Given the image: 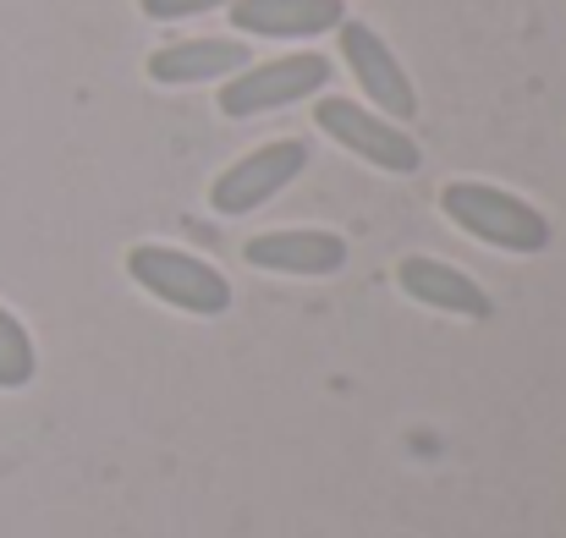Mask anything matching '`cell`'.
<instances>
[{
	"label": "cell",
	"mask_w": 566,
	"mask_h": 538,
	"mask_svg": "<svg viewBox=\"0 0 566 538\" xmlns=\"http://www.w3.org/2000/svg\"><path fill=\"white\" fill-rule=\"evenodd\" d=\"M308 171V144L303 138H275L253 155H242L237 166H226L209 187V209L214 214H253L264 209L275 192H286L292 181Z\"/></svg>",
	"instance_id": "obj_5"
},
{
	"label": "cell",
	"mask_w": 566,
	"mask_h": 538,
	"mask_svg": "<svg viewBox=\"0 0 566 538\" xmlns=\"http://www.w3.org/2000/svg\"><path fill=\"white\" fill-rule=\"evenodd\" d=\"M396 286H401L412 303H423V308H434V314H451V319H490V314H495L490 292H484L473 275H462L457 264L429 259V253L401 259V264H396Z\"/></svg>",
	"instance_id": "obj_7"
},
{
	"label": "cell",
	"mask_w": 566,
	"mask_h": 538,
	"mask_svg": "<svg viewBox=\"0 0 566 538\" xmlns=\"http://www.w3.org/2000/svg\"><path fill=\"white\" fill-rule=\"evenodd\" d=\"M33 373H39V352H33L28 325L11 308H0V390H22L33 384Z\"/></svg>",
	"instance_id": "obj_11"
},
{
	"label": "cell",
	"mask_w": 566,
	"mask_h": 538,
	"mask_svg": "<svg viewBox=\"0 0 566 538\" xmlns=\"http://www.w3.org/2000/svg\"><path fill=\"white\" fill-rule=\"evenodd\" d=\"M242 259L253 270H270V275H336L347 264V242L336 231H264V236H248Z\"/></svg>",
	"instance_id": "obj_8"
},
{
	"label": "cell",
	"mask_w": 566,
	"mask_h": 538,
	"mask_svg": "<svg viewBox=\"0 0 566 538\" xmlns=\"http://www.w3.org/2000/svg\"><path fill=\"white\" fill-rule=\"evenodd\" d=\"M127 275L138 292H149L155 303L192 314V319H220L231 308V281L214 264H203L198 253L166 247V242H138L127 253Z\"/></svg>",
	"instance_id": "obj_2"
},
{
	"label": "cell",
	"mask_w": 566,
	"mask_h": 538,
	"mask_svg": "<svg viewBox=\"0 0 566 538\" xmlns=\"http://www.w3.org/2000/svg\"><path fill=\"white\" fill-rule=\"evenodd\" d=\"M342 17V0H231V28L248 39H314L336 33Z\"/></svg>",
	"instance_id": "obj_9"
},
{
	"label": "cell",
	"mask_w": 566,
	"mask_h": 538,
	"mask_svg": "<svg viewBox=\"0 0 566 538\" xmlns=\"http://www.w3.org/2000/svg\"><path fill=\"white\" fill-rule=\"evenodd\" d=\"M314 127L325 138H336L342 149H353L358 160H369L375 171H390V177H412L423 166V149L396 122H385L379 110H364L358 99H342V94L319 99L314 105Z\"/></svg>",
	"instance_id": "obj_4"
},
{
	"label": "cell",
	"mask_w": 566,
	"mask_h": 538,
	"mask_svg": "<svg viewBox=\"0 0 566 538\" xmlns=\"http://www.w3.org/2000/svg\"><path fill=\"white\" fill-rule=\"evenodd\" d=\"M149 22H182V17H198V11H214V6H231V0H138Z\"/></svg>",
	"instance_id": "obj_12"
},
{
	"label": "cell",
	"mask_w": 566,
	"mask_h": 538,
	"mask_svg": "<svg viewBox=\"0 0 566 538\" xmlns=\"http://www.w3.org/2000/svg\"><path fill=\"white\" fill-rule=\"evenodd\" d=\"M253 55L242 39H182V44H166L149 55V83L160 88H192V83H214V77H231L242 72Z\"/></svg>",
	"instance_id": "obj_10"
},
{
	"label": "cell",
	"mask_w": 566,
	"mask_h": 538,
	"mask_svg": "<svg viewBox=\"0 0 566 538\" xmlns=\"http://www.w3.org/2000/svg\"><path fill=\"white\" fill-rule=\"evenodd\" d=\"M440 209L457 231H468L473 242L501 247V253H545L556 236L545 209H534L528 198H517L495 181H446Z\"/></svg>",
	"instance_id": "obj_1"
},
{
	"label": "cell",
	"mask_w": 566,
	"mask_h": 538,
	"mask_svg": "<svg viewBox=\"0 0 566 538\" xmlns=\"http://www.w3.org/2000/svg\"><path fill=\"white\" fill-rule=\"evenodd\" d=\"M325 83H331V61L314 55V50H297V55H281V61H259V66H242V72L226 77L220 116L248 122V116H264V110H286V105L319 94Z\"/></svg>",
	"instance_id": "obj_3"
},
{
	"label": "cell",
	"mask_w": 566,
	"mask_h": 538,
	"mask_svg": "<svg viewBox=\"0 0 566 538\" xmlns=\"http://www.w3.org/2000/svg\"><path fill=\"white\" fill-rule=\"evenodd\" d=\"M336 39H342L347 72L358 77V88L369 94V105H379V116L385 122H412L418 116V94H412V77L401 72L396 50L379 39L369 22H358V17H342Z\"/></svg>",
	"instance_id": "obj_6"
}]
</instances>
